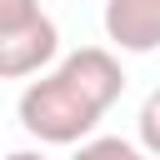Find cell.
<instances>
[{
	"label": "cell",
	"instance_id": "obj_1",
	"mask_svg": "<svg viewBox=\"0 0 160 160\" xmlns=\"http://www.w3.org/2000/svg\"><path fill=\"white\" fill-rule=\"evenodd\" d=\"M15 110H20L25 135H35L40 145H80V140H90V130L105 115V105L95 95H85L60 65L50 75L30 80L20 90V105Z\"/></svg>",
	"mask_w": 160,
	"mask_h": 160
},
{
	"label": "cell",
	"instance_id": "obj_2",
	"mask_svg": "<svg viewBox=\"0 0 160 160\" xmlns=\"http://www.w3.org/2000/svg\"><path fill=\"white\" fill-rule=\"evenodd\" d=\"M55 55H60V30L45 10L20 20V25H0V80L40 75Z\"/></svg>",
	"mask_w": 160,
	"mask_h": 160
},
{
	"label": "cell",
	"instance_id": "obj_3",
	"mask_svg": "<svg viewBox=\"0 0 160 160\" xmlns=\"http://www.w3.org/2000/svg\"><path fill=\"white\" fill-rule=\"evenodd\" d=\"M105 35L125 55L160 50V0H105Z\"/></svg>",
	"mask_w": 160,
	"mask_h": 160
},
{
	"label": "cell",
	"instance_id": "obj_4",
	"mask_svg": "<svg viewBox=\"0 0 160 160\" xmlns=\"http://www.w3.org/2000/svg\"><path fill=\"white\" fill-rule=\"evenodd\" d=\"M70 160H150L140 145H130V140H120V135H90V140H80L75 145V155Z\"/></svg>",
	"mask_w": 160,
	"mask_h": 160
},
{
	"label": "cell",
	"instance_id": "obj_5",
	"mask_svg": "<svg viewBox=\"0 0 160 160\" xmlns=\"http://www.w3.org/2000/svg\"><path fill=\"white\" fill-rule=\"evenodd\" d=\"M135 135H140V150H145L150 160H160V90L145 95V105H140V115H135Z\"/></svg>",
	"mask_w": 160,
	"mask_h": 160
},
{
	"label": "cell",
	"instance_id": "obj_6",
	"mask_svg": "<svg viewBox=\"0 0 160 160\" xmlns=\"http://www.w3.org/2000/svg\"><path fill=\"white\" fill-rule=\"evenodd\" d=\"M30 15H40V0H0V25H20Z\"/></svg>",
	"mask_w": 160,
	"mask_h": 160
},
{
	"label": "cell",
	"instance_id": "obj_7",
	"mask_svg": "<svg viewBox=\"0 0 160 160\" xmlns=\"http://www.w3.org/2000/svg\"><path fill=\"white\" fill-rule=\"evenodd\" d=\"M5 160H45V155H40V150H10Z\"/></svg>",
	"mask_w": 160,
	"mask_h": 160
}]
</instances>
